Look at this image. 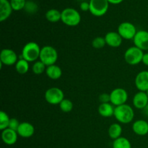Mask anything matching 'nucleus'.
Listing matches in <instances>:
<instances>
[{
	"mask_svg": "<svg viewBox=\"0 0 148 148\" xmlns=\"http://www.w3.org/2000/svg\"><path fill=\"white\" fill-rule=\"evenodd\" d=\"M10 121V118L9 117L8 114L4 111H1L0 112V130L1 131L8 128Z\"/></svg>",
	"mask_w": 148,
	"mask_h": 148,
	"instance_id": "25",
	"label": "nucleus"
},
{
	"mask_svg": "<svg viewBox=\"0 0 148 148\" xmlns=\"http://www.w3.org/2000/svg\"><path fill=\"white\" fill-rule=\"evenodd\" d=\"M127 100H128V93L124 88H115L110 93V103L116 107L126 104Z\"/></svg>",
	"mask_w": 148,
	"mask_h": 148,
	"instance_id": "8",
	"label": "nucleus"
},
{
	"mask_svg": "<svg viewBox=\"0 0 148 148\" xmlns=\"http://www.w3.org/2000/svg\"><path fill=\"white\" fill-rule=\"evenodd\" d=\"M133 41L136 47L143 51H148V31L143 30L137 31L133 38Z\"/></svg>",
	"mask_w": 148,
	"mask_h": 148,
	"instance_id": "11",
	"label": "nucleus"
},
{
	"mask_svg": "<svg viewBox=\"0 0 148 148\" xmlns=\"http://www.w3.org/2000/svg\"><path fill=\"white\" fill-rule=\"evenodd\" d=\"M124 0H108V1L109 2V4H119L120 3H121Z\"/></svg>",
	"mask_w": 148,
	"mask_h": 148,
	"instance_id": "35",
	"label": "nucleus"
},
{
	"mask_svg": "<svg viewBox=\"0 0 148 148\" xmlns=\"http://www.w3.org/2000/svg\"><path fill=\"white\" fill-rule=\"evenodd\" d=\"M81 10L83 12L90 11V3L87 2V1H82L79 5Z\"/></svg>",
	"mask_w": 148,
	"mask_h": 148,
	"instance_id": "33",
	"label": "nucleus"
},
{
	"mask_svg": "<svg viewBox=\"0 0 148 148\" xmlns=\"http://www.w3.org/2000/svg\"><path fill=\"white\" fill-rule=\"evenodd\" d=\"M59 108L63 112L69 113L73 109V103L70 100L64 98L59 104Z\"/></svg>",
	"mask_w": 148,
	"mask_h": 148,
	"instance_id": "27",
	"label": "nucleus"
},
{
	"mask_svg": "<svg viewBox=\"0 0 148 148\" xmlns=\"http://www.w3.org/2000/svg\"><path fill=\"white\" fill-rule=\"evenodd\" d=\"M38 7L37 4L35 1H31V0L26 1L24 10H25L27 13H28V14H34L38 11Z\"/></svg>",
	"mask_w": 148,
	"mask_h": 148,
	"instance_id": "28",
	"label": "nucleus"
},
{
	"mask_svg": "<svg viewBox=\"0 0 148 148\" xmlns=\"http://www.w3.org/2000/svg\"><path fill=\"white\" fill-rule=\"evenodd\" d=\"M114 110L115 108L112 104L110 103H106L100 104L98 111L101 116L104 118H108L114 115Z\"/></svg>",
	"mask_w": 148,
	"mask_h": 148,
	"instance_id": "19",
	"label": "nucleus"
},
{
	"mask_svg": "<svg viewBox=\"0 0 148 148\" xmlns=\"http://www.w3.org/2000/svg\"><path fill=\"white\" fill-rule=\"evenodd\" d=\"M90 12L95 17H102L107 12L109 7L108 0H90Z\"/></svg>",
	"mask_w": 148,
	"mask_h": 148,
	"instance_id": "7",
	"label": "nucleus"
},
{
	"mask_svg": "<svg viewBox=\"0 0 148 148\" xmlns=\"http://www.w3.org/2000/svg\"><path fill=\"white\" fill-rule=\"evenodd\" d=\"M113 148H132V145L128 139L121 137L114 140Z\"/></svg>",
	"mask_w": 148,
	"mask_h": 148,
	"instance_id": "24",
	"label": "nucleus"
},
{
	"mask_svg": "<svg viewBox=\"0 0 148 148\" xmlns=\"http://www.w3.org/2000/svg\"><path fill=\"white\" fill-rule=\"evenodd\" d=\"M46 18L50 23H57L62 19V12L56 9H51L46 12Z\"/></svg>",
	"mask_w": 148,
	"mask_h": 148,
	"instance_id": "22",
	"label": "nucleus"
},
{
	"mask_svg": "<svg viewBox=\"0 0 148 148\" xmlns=\"http://www.w3.org/2000/svg\"><path fill=\"white\" fill-rule=\"evenodd\" d=\"M117 32L123 39L132 40L134 38L137 31L136 27L132 23L130 22H124L119 25Z\"/></svg>",
	"mask_w": 148,
	"mask_h": 148,
	"instance_id": "9",
	"label": "nucleus"
},
{
	"mask_svg": "<svg viewBox=\"0 0 148 148\" xmlns=\"http://www.w3.org/2000/svg\"><path fill=\"white\" fill-rule=\"evenodd\" d=\"M147 9H148V7H147Z\"/></svg>",
	"mask_w": 148,
	"mask_h": 148,
	"instance_id": "38",
	"label": "nucleus"
},
{
	"mask_svg": "<svg viewBox=\"0 0 148 148\" xmlns=\"http://www.w3.org/2000/svg\"><path fill=\"white\" fill-rule=\"evenodd\" d=\"M144 52L135 46L130 47L124 53L125 62L130 65H137L143 61Z\"/></svg>",
	"mask_w": 148,
	"mask_h": 148,
	"instance_id": "5",
	"label": "nucleus"
},
{
	"mask_svg": "<svg viewBox=\"0 0 148 148\" xmlns=\"http://www.w3.org/2000/svg\"><path fill=\"white\" fill-rule=\"evenodd\" d=\"M61 20L66 25L75 27L80 23L81 15L79 12L75 9L67 7L62 12Z\"/></svg>",
	"mask_w": 148,
	"mask_h": 148,
	"instance_id": "3",
	"label": "nucleus"
},
{
	"mask_svg": "<svg viewBox=\"0 0 148 148\" xmlns=\"http://www.w3.org/2000/svg\"><path fill=\"white\" fill-rule=\"evenodd\" d=\"M45 100L51 105H59L64 99V94L62 89L56 87L49 88L45 92Z\"/></svg>",
	"mask_w": 148,
	"mask_h": 148,
	"instance_id": "6",
	"label": "nucleus"
},
{
	"mask_svg": "<svg viewBox=\"0 0 148 148\" xmlns=\"http://www.w3.org/2000/svg\"><path fill=\"white\" fill-rule=\"evenodd\" d=\"M135 86L139 91L146 92L148 90V71H142L139 72L134 80Z\"/></svg>",
	"mask_w": 148,
	"mask_h": 148,
	"instance_id": "12",
	"label": "nucleus"
},
{
	"mask_svg": "<svg viewBox=\"0 0 148 148\" xmlns=\"http://www.w3.org/2000/svg\"><path fill=\"white\" fill-rule=\"evenodd\" d=\"M29 67H30L29 62L23 58H20L15 64L16 72L20 75H25L27 73L29 70Z\"/></svg>",
	"mask_w": 148,
	"mask_h": 148,
	"instance_id": "23",
	"label": "nucleus"
},
{
	"mask_svg": "<svg viewBox=\"0 0 148 148\" xmlns=\"http://www.w3.org/2000/svg\"><path fill=\"white\" fill-rule=\"evenodd\" d=\"M105 40L106 42V45L112 48H118L122 43L123 38L119 34L118 32L111 31L106 34Z\"/></svg>",
	"mask_w": 148,
	"mask_h": 148,
	"instance_id": "13",
	"label": "nucleus"
},
{
	"mask_svg": "<svg viewBox=\"0 0 148 148\" xmlns=\"http://www.w3.org/2000/svg\"><path fill=\"white\" fill-rule=\"evenodd\" d=\"M108 132L110 138L115 140L121 137V133H122V127L118 123H114L110 126Z\"/></svg>",
	"mask_w": 148,
	"mask_h": 148,
	"instance_id": "21",
	"label": "nucleus"
},
{
	"mask_svg": "<svg viewBox=\"0 0 148 148\" xmlns=\"http://www.w3.org/2000/svg\"><path fill=\"white\" fill-rule=\"evenodd\" d=\"M143 64H144L145 66H148V53H145L144 56H143V61H142Z\"/></svg>",
	"mask_w": 148,
	"mask_h": 148,
	"instance_id": "34",
	"label": "nucleus"
},
{
	"mask_svg": "<svg viewBox=\"0 0 148 148\" xmlns=\"http://www.w3.org/2000/svg\"><path fill=\"white\" fill-rule=\"evenodd\" d=\"M17 132L19 136L23 138H29L32 137L35 133V127L33 124L29 122H22L20 123Z\"/></svg>",
	"mask_w": 148,
	"mask_h": 148,
	"instance_id": "14",
	"label": "nucleus"
},
{
	"mask_svg": "<svg viewBox=\"0 0 148 148\" xmlns=\"http://www.w3.org/2000/svg\"><path fill=\"white\" fill-rule=\"evenodd\" d=\"M20 123H19L18 120L15 118H11L10 121V124H9V127L8 128L11 129V130H14V131L17 132V129H18L19 126H20Z\"/></svg>",
	"mask_w": 148,
	"mask_h": 148,
	"instance_id": "31",
	"label": "nucleus"
},
{
	"mask_svg": "<svg viewBox=\"0 0 148 148\" xmlns=\"http://www.w3.org/2000/svg\"><path fill=\"white\" fill-rule=\"evenodd\" d=\"M116 119L121 124H130L134 118V111L128 104H123L115 107L114 115Z\"/></svg>",
	"mask_w": 148,
	"mask_h": 148,
	"instance_id": "1",
	"label": "nucleus"
},
{
	"mask_svg": "<svg viewBox=\"0 0 148 148\" xmlns=\"http://www.w3.org/2000/svg\"><path fill=\"white\" fill-rule=\"evenodd\" d=\"M17 132L14 130L7 128L3 130L1 132V139L4 144L7 145H14L17 141Z\"/></svg>",
	"mask_w": 148,
	"mask_h": 148,
	"instance_id": "16",
	"label": "nucleus"
},
{
	"mask_svg": "<svg viewBox=\"0 0 148 148\" xmlns=\"http://www.w3.org/2000/svg\"><path fill=\"white\" fill-rule=\"evenodd\" d=\"M106 45V42L105 38L101 37V36L95 38L92 41V47L96 49H102Z\"/></svg>",
	"mask_w": 148,
	"mask_h": 148,
	"instance_id": "30",
	"label": "nucleus"
},
{
	"mask_svg": "<svg viewBox=\"0 0 148 148\" xmlns=\"http://www.w3.org/2000/svg\"><path fill=\"white\" fill-rule=\"evenodd\" d=\"M132 130L137 135H147L148 134V121L143 119L137 120L133 123Z\"/></svg>",
	"mask_w": 148,
	"mask_h": 148,
	"instance_id": "18",
	"label": "nucleus"
},
{
	"mask_svg": "<svg viewBox=\"0 0 148 148\" xmlns=\"http://www.w3.org/2000/svg\"><path fill=\"white\" fill-rule=\"evenodd\" d=\"M47 66L44 64L42 62L40 61H38L36 62L32 66V71L35 75H41L44 72H46V69Z\"/></svg>",
	"mask_w": 148,
	"mask_h": 148,
	"instance_id": "26",
	"label": "nucleus"
},
{
	"mask_svg": "<svg viewBox=\"0 0 148 148\" xmlns=\"http://www.w3.org/2000/svg\"><path fill=\"white\" fill-rule=\"evenodd\" d=\"M46 74L49 78L56 80V79H59L62 77V70L57 65H51V66L46 67Z\"/></svg>",
	"mask_w": 148,
	"mask_h": 148,
	"instance_id": "20",
	"label": "nucleus"
},
{
	"mask_svg": "<svg viewBox=\"0 0 148 148\" xmlns=\"http://www.w3.org/2000/svg\"><path fill=\"white\" fill-rule=\"evenodd\" d=\"M40 50L41 49L37 43L33 41L28 42L23 47L20 58L25 59L28 62H35L40 57Z\"/></svg>",
	"mask_w": 148,
	"mask_h": 148,
	"instance_id": "2",
	"label": "nucleus"
},
{
	"mask_svg": "<svg viewBox=\"0 0 148 148\" xmlns=\"http://www.w3.org/2000/svg\"><path fill=\"white\" fill-rule=\"evenodd\" d=\"M19 59H17V55L12 49H4L1 50L0 53V62L1 66L2 65L6 66H12L15 65Z\"/></svg>",
	"mask_w": 148,
	"mask_h": 148,
	"instance_id": "10",
	"label": "nucleus"
},
{
	"mask_svg": "<svg viewBox=\"0 0 148 148\" xmlns=\"http://www.w3.org/2000/svg\"><path fill=\"white\" fill-rule=\"evenodd\" d=\"M143 111V113H144L146 116H148V103L145 106V108Z\"/></svg>",
	"mask_w": 148,
	"mask_h": 148,
	"instance_id": "36",
	"label": "nucleus"
},
{
	"mask_svg": "<svg viewBox=\"0 0 148 148\" xmlns=\"http://www.w3.org/2000/svg\"><path fill=\"white\" fill-rule=\"evenodd\" d=\"M99 101L101 103H110V94L102 93L99 96Z\"/></svg>",
	"mask_w": 148,
	"mask_h": 148,
	"instance_id": "32",
	"label": "nucleus"
},
{
	"mask_svg": "<svg viewBox=\"0 0 148 148\" xmlns=\"http://www.w3.org/2000/svg\"><path fill=\"white\" fill-rule=\"evenodd\" d=\"M133 105L137 109L143 110L148 103V96L146 92L139 91L133 98Z\"/></svg>",
	"mask_w": 148,
	"mask_h": 148,
	"instance_id": "15",
	"label": "nucleus"
},
{
	"mask_svg": "<svg viewBox=\"0 0 148 148\" xmlns=\"http://www.w3.org/2000/svg\"><path fill=\"white\" fill-rule=\"evenodd\" d=\"M10 1L8 0H0V21L7 20L12 12Z\"/></svg>",
	"mask_w": 148,
	"mask_h": 148,
	"instance_id": "17",
	"label": "nucleus"
},
{
	"mask_svg": "<svg viewBox=\"0 0 148 148\" xmlns=\"http://www.w3.org/2000/svg\"><path fill=\"white\" fill-rule=\"evenodd\" d=\"M10 1L13 10L20 11V10L25 8L27 1L26 0H10Z\"/></svg>",
	"mask_w": 148,
	"mask_h": 148,
	"instance_id": "29",
	"label": "nucleus"
},
{
	"mask_svg": "<svg viewBox=\"0 0 148 148\" xmlns=\"http://www.w3.org/2000/svg\"><path fill=\"white\" fill-rule=\"evenodd\" d=\"M146 93H147V96H148V90L146 91Z\"/></svg>",
	"mask_w": 148,
	"mask_h": 148,
	"instance_id": "37",
	"label": "nucleus"
},
{
	"mask_svg": "<svg viewBox=\"0 0 148 148\" xmlns=\"http://www.w3.org/2000/svg\"><path fill=\"white\" fill-rule=\"evenodd\" d=\"M39 59L46 66L53 65L58 60V52L53 46H45L41 48Z\"/></svg>",
	"mask_w": 148,
	"mask_h": 148,
	"instance_id": "4",
	"label": "nucleus"
}]
</instances>
